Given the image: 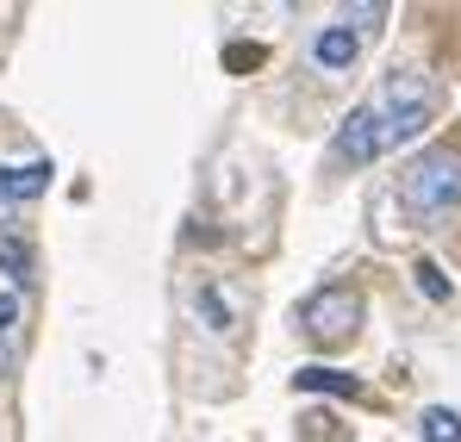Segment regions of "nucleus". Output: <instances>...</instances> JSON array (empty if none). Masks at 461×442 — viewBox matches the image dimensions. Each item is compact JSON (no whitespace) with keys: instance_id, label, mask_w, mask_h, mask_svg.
<instances>
[{"instance_id":"1","label":"nucleus","mask_w":461,"mask_h":442,"mask_svg":"<svg viewBox=\"0 0 461 442\" xmlns=\"http://www.w3.org/2000/svg\"><path fill=\"white\" fill-rule=\"evenodd\" d=\"M399 200L418 219H449L461 206V156L456 149H424L405 175H399Z\"/></svg>"},{"instance_id":"2","label":"nucleus","mask_w":461,"mask_h":442,"mask_svg":"<svg viewBox=\"0 0 461 442\" xmlns=\"http://www.w3.org/2000/svg\"><path fill=\"white\" fill-rule=\"evenodd\" d=\"M375 113H381V138H386V144L418 138V131L430 125V113H437L430 81H424L418 69H393V75H386V100L375 106Z\"/></svg>"},{"instance_id":"3","label":"nucleus","mask_w":461,"mask_h":442,"mask_svg":"<svg viewBox=\"0 0 461 442\" xmlns=\"http://www.w3.org/2000/svg\"><path fill=\"white\" fill-rule=\"evenodd\" d=\"M356 324H362V293L356 287H324V293L306 299V311H300V330H306L312 343H349L356 337Z\"/></svg>"},{"instance_id":"4","label":"nucleus","mask_w":461,"mask_h":442,"mask_svg":"<svg viewBox=\"0 0 461 442\" xmlns=\"http://www.w3.org/2000/svg\"><path fill=\"white\" fill-rule=\"evenodd\" d=\"M381 149H386V138H381V113H375V106H356V113L343 119V131H337V156L362 168V162H375Z\"/></svg>"},{"instance_id":"5","label":"nucleus","mask_w":461,"mask_h":442,"mask_svg":"<svg viewBox=\"0 0 461 442\" xmlns=\"http://www.w3.org/2000/svg\"><path fill=\"white\" fill-rule=\"evenodd\" d=\"M50 162H25V168H0V206H25V200H38L44 187H50Z\"/></svg>"},{"instance_id":"6","label":"nucleus","mask_w":461,"mask_h":442,"mask_svg":"<svg viewBox=\"0 0 461 442\" xmlns=\"http://www.w3.org/2000/svg\"><path fill=\"white\" fill-rule=\"evenodd\" d=\"M312 57H318V69H337V75H343L356 57H362V38H356L349 25H324V32H318V44H312Z\"/></svg>"},{"instance_id":"7","label":"nucleus","mask_w":461,"mask_h":442,"mask_svg":"<svg viewBox=\"0 0 461 442\" xmlns=\"http://www.w3.org/2000/svg\"><path fill=\"white\" fill-rule=\"evenodd\" d=\"M294 386H300V392H337V399H356V392H362L356 374H337V368H300Z\"/></svg>"},{"instance_id":"8","label":"nucleus","mask_w":461,"mask_h":442,"mask_svg":"<svg viewBox=\"0 0 461 442\" xmlns=\"http://www.w3.org/2000/svg\"><path fill=\"white\" fill-rule=\"evenodd\" d=\"M194 311H200V324H206V330H212V337H230V324H237V318H230V305H225V293H219V287H200V293H194Z\"/></svg>"},{"instance_id":"9","label":"nucleus","mask_w":461,"mask_h":442,"mask_svg":"<svg viewBox=\"0 0 461 442\" xmlns=\"http://www.w3.org/2000/svg\"><path fill=\"white\" fill-rule=\"evenodd\" d=\"M418 430H424V442H461V411H449V405H430V411L418 418Z\"/></svg>"},{"instance_id":"10","label":"nucleus","mask_w":461,"mask_h":442,"mask_svg":"<svg viewBox=\"0 0 461 442\" xmlns=\"http://www.w3.org/2000/svg\"><path fill=\"white\" fill-rule=\"evenodd\" d=\"M0 268H6L13 281H25V275H32V256H25V243H19V237H0Z\"/></svg>"},{"instance_id":"11","label":"nucleus","mask_w":461,"mask_h":442,"mask_svg":"<svg viewBox=\"0 0 461 442\" xmlns=\"http://www.w3.org/2000/svg\"><path fill=\"white\" fill-rule=\"evenodd\" d=\"M411 275H418V293H424V299H437V305L449 299V281H443V268H437V262H418Z\"/></svg>"},{"instance_id":"12","label":"nucleus","mask_w":461,"mask_h":442,"mask_svg":"<svg viewBox=\"0 0 461 442\" xmlns=\"http://www.w3.org/2000/svg\"><path fill=\"white\" fill-rule=\"evenodd\" d=\"M349 19H356L362 32H375V25L386 19V6H381V0H368V6H349ZM349 19H343V25H349ZM362 32H356V38H362Z\"/></svg>"},{"instance_id":"13","label":"nucleus","mask_w":461,"mask_h":442,"mask_svg":"<svg viewBox=\"0 0 461 442\" xmlns=\"http://www.w3.org/2000/svg\"><path fill=\"white\" fill-rule=\"evenodd\" d=\"M225 63H230V69H243V63L256 69V63H262V44H249V50H243V44H230V50H225Z\"/></svg>"},{"instance_id":"14","label":"nucleus","mask_w":461,"mask_h":442,"mask_svg":"<svg viewBox=\"0 0 461 442\" xmlns=\"http://www.w3.org/2000/svg\"><path fill=\"white\" fill-rule=\"evenodd\" d=\"M19 324V293H0V337Z\"/></svg>"},{"instance_id":"15","label":"nucleus","mask_w":461,"mask_h":442,"mask_svg":"<svg viewBox=\"0 0 461 442\" xmlns=\"http://www.w3.org/2000/svg\"><path fill=\"white\" fill-rule=\"evenodd\" d=\"M0 368H6V349H0Z\"/></svg>"}]
</instances>
